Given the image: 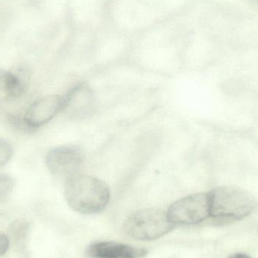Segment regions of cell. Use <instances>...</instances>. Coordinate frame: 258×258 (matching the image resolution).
I'll use <instances>...</instances> for the list:
<instances>
[{
    "label": "cell",
    "instance_id": "9c48e42d",
    "mask_svg": "<svg viewBox=\"0 0 258 258\" xmlns=\"http://www.w3.org/2000/svg\"><path fill=\"white\" fill-rule=\"evenodd\" d=\"M12 98H21L28 88L30 81V71L27 68H18L9 71Z\"/></svg>",
    "mask_w": 258,
    "mask_h": 258
},
{
    "label": "cell",
    "instance_id": "52a82bcc",
    "mask_svg": "<svg viewBox=\"0 0 258 258\" xmlns=\"http://www.w3.org/2000/svg\"><path fill=\"white\" fill-rule=\"evenodd\" d=\"M62 111V97L48 95L35 101L26 111L23 122L25 126L36 129L48 123Z\"/></svg>",
    "mask_w": 258,
    "mask_h": 258
},
{
    "label": "cell",
    "instance_id": "4fadbf2b",
    "mask_svg": "<svg viewBox=\"0 0 258 258\" xmlns=\"http://www.w3.org/2000/svg\"><path fill=\"white\" fill-rule=\"evenodd\" d=\"M9 245L8 238L3 233H0V256L3 255L7 251Z\"/></svg>",
    "mask_w": 258,
    "mask_h": 258
},
{
    "label": "cell",
    "instance_id": "7a4b0ae2",
    "mask_svg": "<svg viewBox=\"0 0 258 258\" xmlns=\"http://www.w3.org/2000/svg\"><path fill=\"white\" fill-rule=\"evenodd\" d=\"M210 218L238 221L254 210L255 202L251 194L235 186H224L209 192Z\"/></svg>",
    "mask_w": 258,
    "mask_h": 258
},
{
    "label": "cell",
    "instance_id": "ba28073f",
    "mask_svg": "<svg viewBox=\"0 0 258 258\" xmlns=\"http://www.w3.org/2000/svg\"><path fill=\"white\" fill-rule=\"evenodd\" d=\"M147 253L144 248L113 242H97L90 245L86 251L90 258H143Z\"/></svg>",
    "mask_w": 258,
    "mask_h": 258
},
{
    "label": "cell",
    "instance_id": "277c9868",
    "mask_svg": "<svg viewBox=\"0 0 258 258\" xmlns=\"http://www.w3.org/2000/svg\"><path fill=\"white\" fill-rule=\"evenodd\" d=\"M170 221L174 225H191L210 218L209 192H200L174 202L167 211Z\"/></svg>",
    "mask_w": 258,
    "mask_h": 258
},
{
    "label": "cell",
    "instance_id": "30bf717a",
    "mask_svg": "<svg viewBox=\"0 0 258 258\" xmlns=\"http://www.w3.org/2000/svg\"><path fill=\"white\" fill-rule=\"evenodd\" d=\"M12 98L9 71L0 70V104Z\"/></svg>",
    "mask_w": 258,
    "mask_h": 258
},
{
    "label": "cell",
    "instance_id": "8992f818",
    "mask_svg": "<svg viewBox=\"0 0 258 258\" xmlns=\"http://www.w3.org/2000/svg\"><path fill=\"white\" fill-rule=\"evenodd\" d=\"M95 104L93 89L86 83H77L62 97V112L71 117L87 116L93 110Z\"/></svg>",
    "mask_w": 258,
    "mask_h": 258
},
{
    "label": "cell",
    "instance_id": "5bb4252c",
    "mask_svg": "<svg viewBox=\"0 0 258 258\" xmlns=\"http://www.w3.org/2000/svg\"><path fill=\"white\" fill-rule=\"evenodd\" d=\"M229 258H251L249 256L242 253H237V254H233Z\"/></svg>",
    "mask_w": 258,
    "mask_h": 258
},
{
    "label": "cell",
    "instance_id": "5b68a950",
    "mask_svg": "<svg viewBox=\"0 0 258 258\" xmlns=\"http://www.w3.org/2000/svg\"><path fill=\"white\" fill-rule=\"evenodd\" d=\"M84 162V153L75 146L55 147L45 156V164L50 172L65 180L80 174Z\"/></svg>",
    "mask_w": 258,
    "mask_h": 258
},
{
    "label": "cell",
    "instance_id": "9a60e30c",
    "mask_svg": "<svg viewBox=\"0 0 258 258\" xmlns=\"http://www.w3.org/2000/svg\"><path fill=\"white\" fill-rule=\"evenodd\" d=\"M253 1L256 2V3H258V0H253Z\"/></svg>",
    "mask_w": 258,
    "mask_h": 258
},
{
    "label": "cell",
    "instance_id": "8fae6325",
    "mask_svg": "<svg viewBox=\"0 0 258 258\" xmlns=\"http://www.w3.org/2000/svg\"><path fill=\"white\" fill-rule=\"evenodd\" d=\"M15 187V181L8 174H0V201L10 196Z\"/></svg>",
    "mask_w": 258,
    "mask_h": 258
},
{
    "label": "cell",
    "instance_id": "6da1fadb",
    "mask_svg": "<svg viewBox=\"0 0 258 258\" xmlns=\"http://www.w3.org/2000/svg\"><path fill=\"white\" fill-rule=\"evenodd\" d=\"M64 196L71 209L84 215L104 211L110 200V189L104 180L79 174L65 182Z\"/></svg>",
    "mask_w": 258,
    "mask_h": 258
},
{
    "label": "cell",
    "instance_id": "7c38bea8",
    "mask_svg": "<svg viewBox=\"0 0 258 258\" xmlns=\"http://www.w3.org/2000/svg\"><path fill=\"white\" fill-rule=\"evenodd\" d=\"M13 148L10 143L0 138V167L4 166L12 159Z\"/></svg>",
    "mask_w": 258,
    "mask_h": 258
},
{
    "label": "cell",
    "instance_id": "3957f363",
    "mask_svg": "<svg viewBox=\"0 0 258 258\" xmlns=\"http://www.w3.org/2000/svg\"><path fill=\"white\" fill-rule=\"evenodd\" d=\"M175 227L170 221L167 212L151 208L131 215L124 224V230L133 239L153 241L168 234Z\"/></svg>",
    "mask_w": 258,
    "mask_h": 258
}]
</instances>
